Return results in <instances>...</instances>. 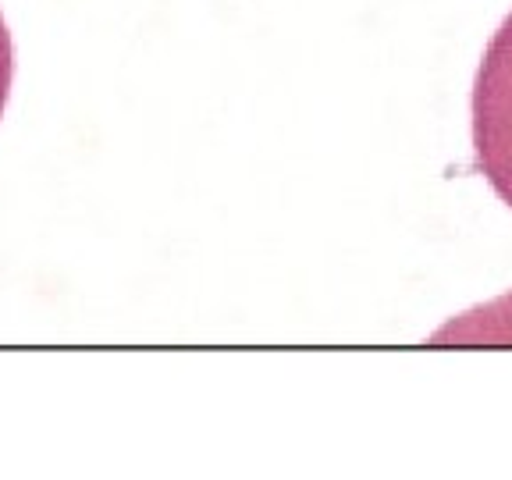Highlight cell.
Listing matches in <instances>:
<instances>
[{
	"label": "cell",
	"mask_w": 512,
	"mask_h": 480,
	"mask_svg": "<svg viewBox=\"0 0 512 480\" xmlns=\"http://www.w3.org/2000/svg\"><path fill=\"white\" fill-rule=\"evenodd\" d=\"M473 150L477 168L512 210V15L498 25L473 82Z\"/></svg>",
	"instance_id": "6da1fadb"
},
{
	"label": "cell",
	"mask_w": 512,
	"mask_h": 480,
	"mask_svg": "<svg viewBox=\"0 0 512 480\" xmlns=\"http://www.w3.org/2000/svg\"><path fill=\"white\" fill-rule=\"evenodd\" d=\"M11 79H15V43H11V32L0 18V114L11 96Z\"/></svg>",
	"instance_id": "7a4b0ae2"
}]
</instances>
